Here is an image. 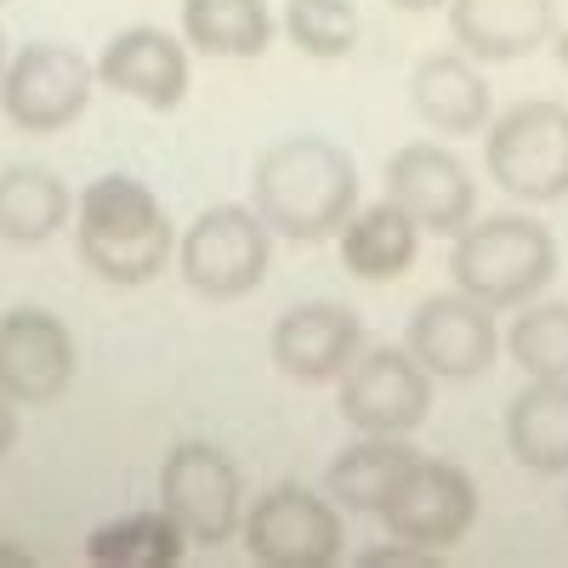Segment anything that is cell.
Listing matches in <instances>:
<instances>
[{"label":"cell","mask_w":568,"mask_h":568,"mask_svg":"<svg viewBox=\"0 0 568 568\" xmlns=\"http://www.w3.org/2000/svg\"><path fill=\"white\" fill-rule=\"evenodd\" d=\"M256 216L291 245L336 240L342 222L358 211V165L329 136H284L262 149L251 171Z\"/></svg>","instance_id":"1"},{"label":"cell","mask_w":568,"mask_h":568,"mask_svg":"<svg viewBox=\"0 0 568 568\" xmlns=\"http://www.w3.org/2000/svg\"><path fill=\"white\" fill-rule=\"evenodd\" d=\"M74 245L80 262L109 278V284H149L171 262V216L149 182H136L125 171L98 176L74 200Z\"/></svg>","instance_id":"2"},{"label":"cell","mask_w":568,"mask_h":568,"mask_svg":"<svg viewBox=\"0 0 568 568\" xmlns=\"http://www.w3.org/2000/svg\"><path fill=\"white\" fill-rule=\"evenodd\" d=\"M455 291L484 307H524L557 278V240L535 216H471L455 233Z\"/></svg>","instance_id":"3"},{"label":"cell","mask_w":568,"mask_h":568,"mask_svg":"<svg viewBox=\"0 0 568 568\" xmlns=\"http://www.w3.org/2000/svg\"><path fill=\"white\" fill-rule=\"evenodd\" d=\"M484 171L524 205L568 200V109L529 98L484 125Z\"/></svg>","instance_id":"4"},{"label":"cell","mask_w":568,"mask_h":568,"mask_svg":"<svg viewBox=\"0 0 568 568\" xmlns=\"http://www.w3.org/2000/svg\"><path fill=\"white\" fill-rule=\"evenodd\" d=\"M273 262V227L245 205H211L176 245V267L187 291L205 302H240L267 278Z\"/></svg>","instance_id":"5"},{"label":"cell","mask_w":568,"mask_h":568,"mask_svg":"<svg viewBox=\"0 0 568 568\" xmlns=\"http://www.w3.org/2000/svg\"><path fill=\"white\" fill-rule=\"evenodd\" d=\"M240 535L251 557L267 568H329L342 562V546H347L342 506L302 484H273L267 495H256Z\"/></svg>","instance_id":"6"},{"label":"cell","mask_w":568,"mask_h":568,"mask_svg":"<svg viewBox=\"0 0 568 568\" xmlns=\"http://www.w3.org/2000/svg\"><path fill=\"white\" fill-rule=\"evenodd\" d=\"M91 85H98V63H85L74 45L58 40H34L18 58H7L0 74V109L7 120L29 136H52L63 125H74L91 103Z\"/></svg>","instance_id":"7"},{"label":"cell","mask_w":568,"mask_h":568,"mask_svg":"<svg viewBox=\"0 0 568 568\" xmlns=\"http://www.w3.org/2000/svg\"><path fill=\"white\" fill-rule=\"evenodd\" d=\"M433 415V369L409 347H358L342 375V420L353 433L409 438Z\"/></svg>","instance_id":"8"},{"label":"cell","mask_w":568,"mask_h":568,"mask_svg":"<svg viewBox=\"0 0 568 568\" xmlns=\"http://www.w3.org/2000/svg\"><path fill=\"white\" fill-rule=\"evenodd\" d=\"M160 506L200 546H222L245 524V484L216 444H176L160 466Z\"/></svg>","instance_id":"9"},{"label":"cell","mask_w":568,"mask_h":568,"mask_svg":"<svg viewBox=\"0 0 568 568\" xmlns=\"http://www.w3.org/2000/svg\"><path fill=\"white\" fill-rule=\"evenodd\" d=\"M375 517H382L387 535H398V540L449 551L455 540L471 535V524H478V484H471L455 460L415 455L398 471V484L387 489V500H382Z\"/></svg>","instance_id":"10"},{"label":"cell","mask_w":568,"mask_h":568,"mask_svg":"<svg viewBox=\"0 0 568 568\" xmlns=\"http://www.w3.org/2000/svg\"><path fill=\"white\" fill-rule=\"evenodd\" d=\"M404 347L433 369V382H478L500 353V329L484 302L455 291V296H426L409 313Z\"/></svg>","instance_id":"11"},{"label":"cell","mask_w":568,"mask_h":568,"mask_svg":"<svg viewBox=\"0 0 568 568\" xmlns=\"http://www.w3.org/2000/svg\"><path fill=\"white\" fill-rule=\"evenodd\" d=\"M74 382V336L58 313H0V393L12 404H58Z\"/></svg>","instance_id":"12"},{"label":"cell","mask_w":568,"mask_h":568,"mask_svg":"<svg viewBox=\"0 0 568 568\" xmlns=\"http://www.w3.org/2000/svg\"><path fill=\"white\" fill-rule=\"evenodd\" d=\"M387 200H398L420 233H449V240L478 216L471 171L438 142H404L387 160Z\"/></svg>","instance_id":"13"},{"label":"cell","mask_w":568,"mask_h":568,"mask_svg":"<svg viewBox=\"0 0 568 568\" xmlns=\"http://www.w3.org/2000/svg\"><path fill=\"white\" fill-rule=\"evenodd\" d=\"M358 347H364V324H358L353 307H336V302H302V307L284 313L267 336L278 375H291L302 387L342 382L347 364L358 358Z\"/></svg>","instance_id":"14"},{"label":"cell","mask_w":568,"mask_h":568,"mask_svg":"<svg viewBox=\"0 0 568 568\" xmlns=\"http://www.w3.org/2000/svg\"><path fill=\"white\" fill-rule=\"evenodd\" d=\"M98 80L109 91H120V98L165 114V109H176L187 98V52H182V40H171L165 29L136 23V29H120L103 45Z\"/></svg>","instance_id":"15"},{"label":"cell","mask_w":568,"mask_h":568,"mask_svg":"<svg viewBox=\"0 0 568 568\" xmlns=\"http://www.w3.org/2000/svg\"><path fill=\"white\" fill-rule=\"evenodd\" d=\"M449 29L466 58L511 63L551 40L557 0H449Z\"/></svg>","instance_id":"16"},{"label":"cell","mask_w":568,"mask_h":568,"mask_svg":"<svg viewBox=\"0 0 568 568\" xmlns=\"http://www.w3.org/2000/svg\"><path fill=\"white\" fill-rule=\"evenodd\" d=\"M409 103H415L420 125H433L444 136H478L489 125V80L478 74V58L438 52V58L415 63Z\"/></svg>","instance_id":"17"},{"label":"cell","mask_w":568,"mask_h":568,"mask_svg":"<svg viewBox=\"0 0 568 568\" xmlns=\"http://www.w3.org/2000/svg\"><path fill=\"white\" fill-rule=\"evenodd\" d=\"M342 267L364 284H393L415 267V251H420V227L415 216L398 205V200H375V205H358L347 222H342Z\"/></svg>","instance_id":"18"},{"label":"cell","mask_w":568,"mask_h":568,"mask_svg":"<svg viewBox=\"0 0 568 568\" xmlns=\"http://www.w3.org/2000/svg\"><path fill=\"white\" fill-rule=\"evenodd\" d=\"M506 449L517 466L562 478L568 471V382H529L506 404Z\"/></svg>","instance_id":"19"},{"label":"cell","mask_w":568,"mask_h":568,"mask_svg":"<svg viewBox=\"0 0 568 568\" xmlns=\"http://www.w3.org/2000/svg\"><path fill=\"white\" fill-rule=\"evenodd\" d=\"M74 216L69 182L45 165H7L0 171V240L7 245H45Z\"/></svg>","instance_id":"20"},{"label":"cell","mask_w":568,"mask_h":568,"mask_svg":"<svg viewBox=\"0 0 568 568\" xmlns=\"http://www.w3.org/2000/svg\"><path fill=\"white\" fill-rule=\"evenodd\" d=\"M182 34L205 58H262L273 45L267 0H182Z\"/></svg>","instance_id":"21"},{"label":"cell","mask_w":568,"mask_h":568,"mask_svg":"<svg viewBox=\"0 0 568 568\" xmlns=\"http://www.w3.org/2000/svg\"><path fill=\"white\" fill-rule=\"evenodd\" d=\"M415 460V449L404 438H382V433H364L353 449H342L324 471V495L336 500L342 511H382L387 489L398 484V471Z\"/></svg>","instance_id":"22"},{"label":"cell","mask_w":568,"mask_h":568,"mask_svg":"<svg viewBox=\"0 0 568 568\" xmlns=\"http://www.w3.org/2000/svg\"><path fill=\"white\" fill-rule=\"evenodd\" d=\"M182 551H187V535L176 529V517L165 506L160 511H125L85 540V557L103 568H171Z\"/></svg>","instance_id":"23"},{"label":"cell","mask_w":568,"mask_h":568,"mask_svg":"<svg viewBox=\"0 0 568 568\" xmlns=\"http://www.w3.org/2000/svg\"><path fill=\"white\" fill-rule=\"evenodd\" d=\"M506 353L529 382H568V302H524L506 329Z\"/></svg>","instance_id":"24"},{"label":"cell","mask_w":568,"mask_h":568,"mask_svg":"<svg viewBox=\"0 0 568 568\" xmlns=\"http://www.w3.org/2000/svg\"><path fill=\"white\" fill-rule=\"evenodd\" d=\"M284 34L296 40V52L336 63L358 45V12L353 0H291L284 7Z\"/></svg>","instance_id":"25"},{"label":"cell","mask_w":568,"mask_h":568,"mask_svg":"<svg viewBox=\"0 0 568 568\" xmlns=\"http://www.w3.org/2000/svg\"><path fill=\"white\" fill-rule=\"evenodd\" d=\"M358 562H364V568H433V562H438V551H433V546H415V540H398V535H393V546H369Z\"/></svg>","instance_id":"26"},{"label":"cell","mask_w":568,"mask_h":568,"mask_svg":"<svg viewBox=\"0 0 568 568\" xmlns=\"http://www.w3.org/2000/svg\"><path fill=\"white\" fill-rule=\"evenodd\" d=\"M18 444V409H12V398L0 393V460H7V449Z\"/></svg>","instance_id":"27"},{"label":"cell","mask_w":568,"mask_h":568,"mask_svg":"<svg viewBox=\"0 0 568 568\" xmlns=\"http://www.w3.org/2000/svg\"><path fill=\"white\" fill-rule=\"evenodd\" d=\"M34 557L23 551V546H12V540H0V568H29Z\"/></svg>","instance_id":"28"},{"label":"cell","mask_w":568,"mask_h":568,"mask_svg":"<svg viewBox=\"0 0 568 568\" xmlns=\"http://www.w3.org/2000/svg\"><path fill=\"white\" fill-rule=\"evenodd\" d=\"M398 12H433V7H444V0H393Z\"/></svg>","instance_id":"29"},{"label":"cell","mask_w":568,"mask_h":568,"mask_svg":"<svg viewBox=\"0 0 568 568\" xmlns=\"http://www.w3.org/2000/svg\"><path fill=\"white\" fill-rule=\"evenodd\" d=\"M557 58H562V69H568V34L557 40Z\"/></svg>","instance_id":"30"},{"label":"cell","mask_w":568,"mask_h":568,"mask_svg":"<svg viewBox=\"0 0 568 568\" xmlns=\"http://www.w3.org/2000/svg\"><path fill=\"white\" fill-rule=\"evenodd\" d=\"M0 74H7V34H0Z\"/></svg>","instance_id":"31"},{"label":"cell","mask_w":568,"mask_h":568,"mask_svg":"<svg viewBox=\"0 0 568 568\" xmlns=\"http://www.w3.org/2000/svg\"><path fill=\"white\" fill-rule=\"evenodd\" d=\"M0 7H7V0H0Z\"/></svg>","instance_id":"32"}]
</instances>
